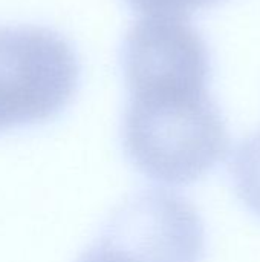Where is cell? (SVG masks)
Listing matches in <instances>:
<instances>
[{"mask_svg":"<svg viewBox=\"0 0 260 262\" xmlns=\"http://www.w3.org/2000/svg\"><path fill=\"white\" fill-rule=\"evenodd\" d=\"M101 239L127 262H201L205 250V230L196 209L164 189H147L127 200Z\"/></svg>","mask_w":260,"mask_h":262,"instance_id":"3","label":"cell"},{"mask_svg":"<svg viewBox=\"0 0 260 262\" xmlns=\"http://www.w3.org/2000/svg\"><path fill=\"white\" fill-rule=\"evenodd\" d=\"M123 140L133 164L149 178L190 184L228 152L230 137L208 89L130 94Z\"/></svg>","mask_w":260,"mask_h":262,"instance_id":"1","label":"cell"},{"mask_svg":"<svg viewBox=\"0 0 260 262\" xmlns=\"http://www.w3.org/2000/svg\"><path fill=\"white\" fill-rule=\"evenodd\" d=\"M78 80V57L61 34L43 26H0V132L57 117Z\"/></svg>","mask_w":260,"mask_h":262,"instance_id":"2","label":"cell"},{"mask_svg":"<svg viewBox=\"0 0 260 262\" xmlns=\"http://www.w3.org/2000/svg\"><path fill=\"white\" fill-rule=\"evenodd\" d=\"M78 262H127L112 246L106 241L98 239L80 259Z\"/></svg>","mask_w":260,"mask_h":262,"instance_id":"7","label":"cell"},{"mask_svg":"<svg viewBox=\"0 0 260 262\" xmlns=\"http://www.w3.org/2000/svg\"><path fill=\"white\" fill-rule=\"evenodd\" d=\"M231 173L239 198L260 216V130L238 146L233 155Z\"/></svg>","mask_w":260,"mask_h":262,"instance_id":"5","label":"cell"},{"mask_svg":"<svg viewBox=\"0 0 260 262\" xmlns=\"http://www.w3.org/2000/svg\"><path fill=\"white\" fill-rule=\"evenodd\" d=\"M222 0H126L136 12L146 17H178L185 18L188 14L216 5Z\"/></svg>","mask_w":260,"mask_h":262,"instance_id":"6","label":"cell"},{"mask_svg":"<svg viewBox=\"0 0 260 262\" xmlns=\"http://www.w3.org/2000/svg\"><path fill=\"white\" fill-rule=\"evenodd\" d=\"M121 66L129 94L205 89L211 57L202 35L178 17H144L126 34Z\"/></svg>","mask_w":260,"mask_h":262,"instance_id":"4","label":"cell"}]
</instances>
